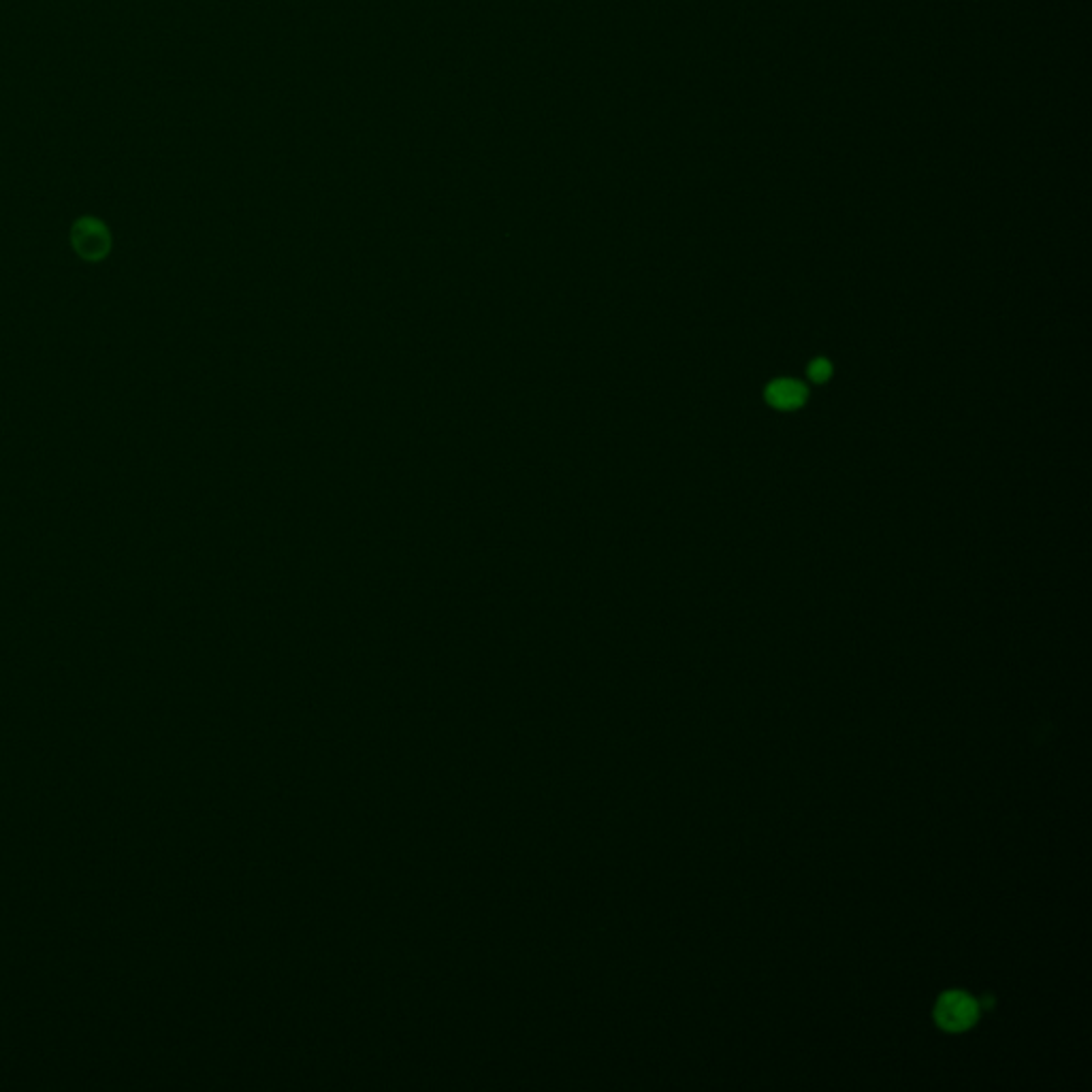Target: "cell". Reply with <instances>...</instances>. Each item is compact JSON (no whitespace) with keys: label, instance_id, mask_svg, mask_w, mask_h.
<instances>
[{"label":"cell","instance_id":"277c9868","mask_svg":"<svg viewBox=\"0 0 1092 1092\" xmlns=\"http://www.w3.org/2000/svg\"><path fill=\"white\" fill-rule=\"evenodd\" d=\"M830 376H832L830 361L815 359V361L809 366V378L813 380V383H826V380H828Z\"/></svg>","mask_w":1092,"mask_h":1092},{"label":"cell","instance_id":"3957f363","mask_svg":"<svg viewBox=\"0 0 1092 1092\" xmlns=\"http://www.w3.org/2000/svg\"><path fill=\"white\" fill-rule=\"evenodd\" d=\"M807 386L798 380H775L766 388V400L776 410H796L807 401Z\"/></svg>","mask_w":1092,"mask_h":1092},{"label":"cell","instance_id":"6da1fadb","mask_svg":"<svg viewBox=\"0 0 1092 1092\" xmlns=\"http://www.w3.org/2000/svg\"><path fill=\"white\" fill-rule=\"evenodd\" d=\"M71 244L84 261L98 263L110 254L111 235L105 222L98 218H79L71 229Z\"/></svg>","mask_w":1092,"mask_h":1092},{"label":"cell","instance_id":"7a4b0ae2","mask_svg":"<svg viewBox=\"0 0 1092 1092\" xmlns=\"http://www.w3.org/2000/svg\"><path fill=\"white\" fill-rule=\"evenodd\" d=\"M980 1015V1003L973 997L964 995V992H947L943 995L934 1009V1017H937L939 1027L961 1032L975 1024Z\"/></svg>","mask_w":1092,"mask_h":1092}]
</instances>
